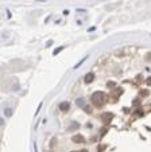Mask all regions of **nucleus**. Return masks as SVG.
<instances>
[{
    "mask_svg": "<svg viewBox=\"0 0 151 152\" xmlns=\"http://www.w3.org/2000/svg\"><path fill=\"white\" fill-rule=\"evenodd\" d=\"M69 108H70V104L69 102H61V104H59V109H61V110H69Z\"/></svg>",
    "mask_w": 151,
    "mask_h": 152,
    "instance_id": "nucleus-2",
    "label": "nucleus"
},
{
    "mask_svg": "<svg viewBox=\"0 0 151 152\" xmlns=\"http://www.w3.org/2000/svg\"><path fill=\"white\" fill-rule=\"evenodd\" d=\"M73 141H76V143H77V141H78V143H81V141H82V137H81V136H76V137H73Z\"/></svg>",
    "mask_w": 151,
    "mask_h": 152,
    "instance_id": "nucleus-6",
    "label": "nucleus"
},
{
    "mask_svg": "<svg viewBox=\"0 0 151 152\" xmlns=\"http://www.w3.org/2000/svg\"><path fill=\"white\" fill-rule=\"evenodd\" d=\"M76 104H77V106L84 108V106H85V98H78V100L76 101Z\"/></svg>",
    "mask_w": 151,
    "mask_h": 152,
    "instance_id": "nucleus-4",
    "label": "nucleus"
},
{
    "mask_svg": "<svg viewBox=\"0 0 151 152\" xmlns=\"http://www.w3.org/2000/svg\"><path fill=\"white\" fill-rule=\"evenodd\" d=\"M62 49H63V47H59V49H58V50H55V51H54V54H57V52H59V51H61V50H62Z\"/></svg>",
    "mask_w": 151,
    "mask_h": 152,
    "instance_id": "nucleus-7",
    "label": "nucleus"
},
{
    "mask_svg": "<svg viewBox=\"0 0 151 152\" xmlns=\"http://www.w3.org/2000/svg\"><path fill=\"white\" fill-rule=\"evenodd\" d=\"M4 114H5L7 117H9V116L12 114V110H11L9 108H5V109H4Z\"/></svg>",
    "mask_w": 151,
    "mask_h": 152,
    "instance_id": "nucleus-5",
    "label": "nucleus"
},
{
    "mask_svg": "<svg viewBox=\"0 0 151 152\" xmlns=\"http://www.w3.org/2000/svg\"><path fill=\"white\" fill-rule=\"evenodd\" d=\"M93 80H95V75H93L92 73H89V74L85 75V82H86V84H90Z\"/></svg>",
    "mask_w": 151,
    "mask_h": 152,
    "instance_id": "nucleus-3",
    "label": "nucleus"
},
{
    "mask_svg": "<svg viewBox=\"0 0 151 152\" xmlns=\"http://www.w3.org/2000/svg\"><path fill=\"white\" fill-rule=\"evenodd\" d=\"M105 100H107V97L103 92H96V93H93V96H92V102L96 106H101L104 102H105Z\"/></svg>",
    "mask_w": 151,
    "mask_h": 152,
    "instance_id": "nucleus-1",
    "label": "nucleus"
}]
</instances>
